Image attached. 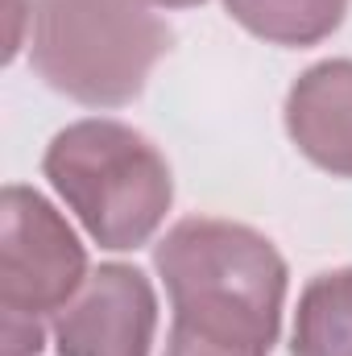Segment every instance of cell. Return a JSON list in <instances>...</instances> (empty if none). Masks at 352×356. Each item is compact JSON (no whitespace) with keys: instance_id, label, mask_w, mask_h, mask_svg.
Returning <instances> with one entry per match:
<instances>
[{"instance_id":"4","label":"cell","mask_w":352,"mask_h":356,"mask_svg":"<svg viewBox=\"0 0 352 356\" xmlns=\"http://www.w3.org/2000/svg\"><path fill=\"white\" fill-rule=\"evenodd\" d=\"M88 282V249L63 211L33 186H4L0 195V315L33 319L58 315Z\"/></svg>"},{"instance_id":"7","label":"cell","mask_w":352,"mask_h":356,"mask_svg":"<svg viewBox=\"0 0 352 356\" xmlns=\"http://www.w3.org/2000/svg\"><path fill=\"white\" fill-rule=\"evenodd\" d=\"M290 356H352V266L315 273L303 286Z\"/></svg>"},{"instance_id":"8","label":"cell","mask_w":352,"mask_h":356,"mask_svg":"<svg viewBox=\"0 0 352 356\" xmlns=\"http://www.w3.org/2000/svg\"><path fill=\"white\" fill-rule=\"evenodd\" d=\"M349 4L352 0H224L228 17L245 33L286 50L319 46L332 38L344 25Z\"/></svg>"},{"instance_id":"6","label":"cell","mask_w":352,"mask_h":356,"mask_svg":"<svg viewBox=\"0 0 352 356\" xmlns=\"http://www.w3.org/2000/svg\"><path fill=\"white\" fill-rule=\"evenodd\" d=\"M294 149L336 178H352V58H323L286 91Z\"/></svg>"},{"instance_id":"5","label":"cell","mask_w":352,"mask_h":356,"mask_svg":"<svg viewBox=\"0 0 352 356\" xmlns=\"http://www.w3.org/2000/svg\"><path fill=\"white\" fill-rule=\"evenodd\" d=\"M58 356H150L158 336V294L137 266L108 261L50 323Z\"/></svg>"},{"instance_id":"3","label":"cell","mask_w":352,"mask_h":356,"mask_svg":"<svg viewBox=\"0 0 352 356\" xmlns=\"http://www.w3.org/2000/svg\"><path fill=\"white\" fill-rule=\"evenodd\" d=\"M170 50V29L141 0H29V63L83 108L133 104Z\"/></svg>"},{"instance_id":"1","label":"cell","mask_w":352,"mask_h":356,"mask_svg":"<svg viewBox=\"0 0 352 356\" xmlns=\"http://www.w3.org/2000/svg\"><path fill=\"white\" fill-rule=\"evenodd\" d=\"M154 269L170 298L166 356H269L290 269L249 224L191 216L158 241Z\"/></svg>"},{"instance_id":"2","label":"cell","mask_w":352,"mask_h":356,"mask_svg":"<svg viewBox=\"0 0 352 356\" xmlns=\"http://www.w3.org/2000/svg\"><path fill=\"white\" fill-rule=\"evenodd\" d=\"M42 175L108 253L150 245L175 203V178L162 149L133 124L108 116L75 120L54 133Z\"/></svg>"},{"instance_id":"9","label":"cell","mask_w":352,"mask_h":356,"mask_svg":"<svg viewBox=\"0 0 352 356\" xmlns=\"http://www.w3.org/2000/svg\"><path fill=\"white\" fill-rule=\"evenodd\" d=\"M42 344H46L42 323L0 315V356H38L42 353Z\"/></svg>"},{"instance_id":"10","label":"cell","mask_w":352,"mask_h":356,"mask_svg":"<svg viewBox=\"0 0 352 356\" xmlns=\"http://www.w3.org/2000/svg\"><path fill=\"white\" fill-rule=\"evenodd\" d=\"M141 4H154V8H195L203 0H141Z\"/></svg>"}]
</instances>
